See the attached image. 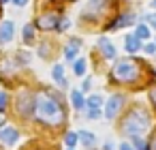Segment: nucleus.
Masks as SVG:
<instances>
[{"label": "nucleus", "mask_w": 156, "mask_h": 150, "mask_svg": "<svg viewBox=\"0 0 156 150\" xmlns=\"http://www.w3.org/2000/svg\"><path fill=\"white\" fill-rule=\"evenodd\" d=\"M58 146L60 148H71V150H79V133H77V129L69 126L66 131H62L58 135Z\"/></svg>", "instance_id": "15"}, {"label": "nucleus", "mask_w": 156, "mask_h": 150, "mask_svg": "<svg viewBox=\"0 0 156 150\" xmlns=\"http://www.w3.org/2000/svg\"><path fill=\"white\" fill-rule=\"evenodd\" d=\"M66 77V64L64 62H54L51 67H49V79H51V84H58L60 79H64Z\"/></svg>", "instance_id": "24"}, {"label": "nucleus", "mask_w": 156, "mask_h": 150, "mask_svg": "<svg viewBox=\"0 0 156 150\" xmlns=\"http://www.w3.org/2000/svg\"><path fill=\"white\" fill-rule=\"evenodd\" d=\"M96 150H98V148H96Z\"/></svg>", "instance_id": "44"}, {"label": "nucleus", "mask_w": 156, "mask_h": 150, "mask_svg": "<svg viewBox=\"0 0 156 150\" xmlns=\"http://www.w3.org/2000/svg\"><path fill=\"white\" fill-rule=\"evenodd\" d=\"M150 86H156V64L150 67Z\"/></svg>", "instance_id": "37"}, {"label": "nucleus", "mask_w": 156, "mask_h": 150, "mask_svg": "<svg viewBox=\"0 0 156 150\" xmlns=\"http://www.w3.org/2000/svg\"><path fill=\"white\" fill-rule=\"evenodd\" d=\"M11 0H0V7H5V5H9Z\"/></svg>", "instance_id": "40"}, {"label": "nucleus", "mask_w": 156, "mask_h": 150, "mask_svg": "<svg viewBox=\"0 0 156 150\" xmlns=\"http://www.w3.org/2000/svg\"><path fill=\"white\" fill-rule=\"evenodd\" d=\"M133 32H135V37H137V39H141L143 43H147V41H152V39H154V32H152V28H150L145 22H137V26L133 28Z\"/></svg>", "instance_id": "23"}, {"label": "nucleus", "mask_w": 156, "mask_h": 150, "mask_svg": "<svg viewBox=\"0 0 156 150\" xmlns=\"http://www.w3.org/2000/svg\"><path fill=\"white\" fill-rule=\"evenodd\" d=\"M11 103H13V92L7 88H0V114L11 118Z\"/></svg>", "instance_id": "22"}, {"label": "nucleus", "mask_w": 156, "mask_h": 150, "mask_svg": "<svg viewBox=\"0 0 156 150\" xmlns=\"http://www.w3.org/2000/svg\"><path fill=\"white\" fill-rule=\"evenodd\" d=\"M154 124H156V116L145 103V99H133L113 126L120 139H133V137H147Z\"/></svg>", "instance_id": "3"}, {"label": "nucleus", "mask_w": 156, "mask_h": 150, "mask_svg": "<svg viewBox=\"0 0 156 150\" xmlns=\"http://www.w3.org/2000/svg\"><path fill=\"white\" fill-rule=\"evenodd\" d=\"M118 150H135L128 139H118Z\"/></svg>", "instance_id": "35"}, {"label": "nucleus", "mask_w": 156, "mask_h": 150, "mask_svg": "<svg viewBox=\"0 0 156 150\" xmlns=\"http://www.w3.org/2000/svg\"><path fill=\"white\" fill-rule=\"evenodd\" d=\"M154 43H156V35H154Z\"/></svg>", "instance_id": "43"}, {"label": "nucleus", "mask_w": 156, "mask_h": 150, "mask_svg": "<svg viewBox=\"0 0 156 150\" xmlns=\"http://www.w3.org/2000/svg\"><path fill=\"white\" fill-rule=\"evenodd\" d=\"M139 22V13L137 11H130V9H124V11H118L111 15L109 22L103 24V32L109 35V32H118V30H126V28H135Z\"/></svg>", "instance_id": "8"}, {"label": "nucleus", "mask_w": 156, "mask_h": 150, "mask_svg": "<svg viewBox=\"0 0 156 150\" xmlns=\"http://www.w3.org/2000/svg\"><path fill=\"white\" fill-rule=\"evenodd\" d=\"M28 73L17 64V60L13 58V54H2L0 56V88L7 90H15V86H20Z\"/></svg>", "instance_id": "5"}, {"label": "nucleus", "mask_w": 156, "mask_h": 150, "mask_svg": "<svg viewBox=\"0 0 156 150\" xmlns=\"http://www.w3.org/2000/svg\"><path fill=\"white\" fill-rule=\"evenodd\" d=\"M81 118H83L86 122H101V120H103V112H101V109H86V112L81 114Z\"/></svg>", "instance_id": "28"}, {"label": "nucleus", "mask_w": 156, "mask_h": 150, "mask_svg": "<svg viewBox=\"0 0 156 150\" xmlns=\"http://www.w3.org/2000/svg\"><path fill=\"white\" fill-rule=\"evenodd\" d=\"M81 49H83V39L77 37V35H69L66 41L60 45V56L64 60V64H73L79 56H81Z\"/></svg>", "instance_id": "11"}, {"label": "nucleus", "mask_w": 156, "mask_h": 150, "mask_svg": "<svg viewBox=\"0 0 156 150\" xmlns=\"http://www.w3.org/2000/svg\"><path fill=\"white\" fill-rule=\"evenodd\" d=\"M98 150H118V141L113 137H107V139L101 141V148Z\"/></svg>", "instance_id": "32"}, {"label": "nucleus", "mask_w": 156, "mask_h": 150, "mask_svg": "<svg viewBox=\"0 0 156 150\" xmlns=\"http://www.w3.org/2000/svg\"><path fill=\"white\" fill-rule=\"evenodd\" d=\"M77 133H79V148L81 150H96L98 148V135L92 131V129H77Z\"/></svg>", "instance_id": "16"}, {"label": "nucleus", "mask_w": 156, "mask_h": 150, "mask_svg": "<svg viewBox=\"0 0 156 150\" xmlns=\"http://www.w3.org/2000/svg\"><path fill=\"white\" fill-rule=\"evenodd\" d=\"M30 133L26 131V126L9 120L2 129H0V150H20L22 146H26L30 141Z\"/></svg>", "instance_id": "6"}, {"label": "nucleus", "mask_w": 156, "mask_h": 150, "mask_svg": "<svg viewBox=\"0 0 156 150\" xmlns=\"http://www.w3.org/2000/svg\"><path fill=\"white\" fill-rule=\"evenodd\" d=\"M94 52H96V56H98V60L103 62V64H111L113 60H118L120 56H118V47H115V43L107 37V35H101L98 39H96V43H94Z\"/></svg>", "instance_id": "10"}, {"label": "nucleus", "mask_w": 156, "mask_h": 150, "mask_svg": "<svg viewBox=\"0 0 156 150\" xmlns=\"http://www.w3.org/2000/svg\"><path fill=\"white\" fill-rule=\"evenodd\" d=\"M130 94L124 90H111L105 99V107H103V120L109 124H115L120 120V116L126 112V107L130 105Z\"/></svg>", "instance_id": "7"}, {"label": "nucleus", "mask_w": 156, "mask_h": 150, "mask_svg": "<svg viewBox=\"0 0 156 150\" xmlns=\"http://www.w3.org/2000/svg\"><path fill=\"white\" fill-rule=\"evenodd\" d=\"M143 94H145V103L150 105V109H152L154 116H156V86H150Z\"/></svg>", "instance_id": "29"}, {"label": "nucleus", "mask_w": 156, "mask_h": 150, "mask_svg": "<svg viewBox=\"0 0 156 150\" xmlns=\"http://www.w3.org/2000/svg\"><path fill=\"white\" fill-rule=\"evenodd\" d=\"M20 150H58V146H54L49 139H43V137H32L26 146H22Z\"/></svg>", "instance_id": "21"}, {"label": "nucleus", "mask_w": 156, "mask_h": 150, "mask_svg": "<svg viewBox=\"0 0 156 150\" xmlns=\"http://www.w3.org/2000/svg\"><path fill=\"white\" fill-rule=\"evenodd\" d=\"M34 52H37V56H39L43 62H51V64H54V62H58L60 47H56V43L49 41V39H41V41L37 43Z\"/></svg>", "instance_id": "12"}, {"label": "nucleus", "mask_w": 156, "mask_h": 150, "mask_svg": "<svg viewBox=\"0 0 156 150\" xmlns=\"http://www.w3.org/2000/svg\"><path fill=\"white\" fill-rule=\"evenodd\" d=\"M105 99H107V94L105 92H90L88 94V109H101L103 112V107H105Z\"/></svg>", "instance_id": "25"}, {"label": "nucleus", "mask_w": 156, "mask_h": 150, "mask_svg": "<svg viewBox=\"0 0 156 150\" xmlns=\"http://www.w3.org/2000/svg\"><path fill=\"white\" fill-rule=\"evenodd\" d=\"M145 24L152 28V32L156 35V11H150V13H145Z\"/></svg>", "instance_id": "33"}, {"label": "nucleus", "mask_w": 156, "mask_h": 150, "mask_svg": "<svg viewBox=\"0 0 156 150\" xmlns=\"http://www.w3.org/2000/svg\"><path fill=\"white\" fill-rule=\"evenodd\" d=\"M150 62L141 56H120L105 69V84L109 90L145 92L150 88Z\"/></svg>", "instance_id": "2"}, {"label": "nucleus", "mask_w": 156, "mask_h": 150, "mask_svg": "<svg viewBox=\"0 0 156 150\" xmlns=\"http://www.w3.org/2000/svg\"><path fill=\"white\" fill-rule=\"evenodd\" d=\"M28 2H30V0H11V5H13V7H17V9H26V7H28Z\"/></svg>", "instance_id": "36"}, {"label": "nucleus", "mask_w": 156, "mask_h": 150, "mask_svg": "<svg viewBox=\"0 0 156 150\" xmlns=\"http://www.w3.org/2000/svg\"><path fill=\"white\" fill-rule=\"evenodd\" d=\"M13 92V103H11V120L30 129L32 124V114H34V99H37V82L24 79L20 86H15Z\"/></svg>", "instance_id": "4"}, {"label": "nucleus", "mask_w": 156, "mask_h": 150, "mask_svg": "<svg viewBox=\"0 0 156 150\" xmlns=\"http://www.w3.org/2000/svg\"><path fill=\"white\" fill-rule=\"evenodd\" d=\"M147 150H156V124L147 133Z\"/></svg>", "instance_id": "34"}, {"label": "nucleus", "mask_w": 156, "mask_h": 150, "mask_svg": "<svg viewBox=\"0 0 156 150\" xmlns=\"http://www.w3.org/2000/svg\"><path fill=\"white\" fill-rule=\"evenodd\" d=\"M150 9H152V11H156V0H150Z\"/></svg>", "instance_id": "39"}, {"label": "nucleus", "mask_w": 156, "mask_h": 150, "mask_svg": "<svg viewBox=\"0 0 156 150\" xmlns=\"http://www.w3.org/2000/svg\"><path fill=\"white\" fill-rule=\"evenodd\" d=\"M13 58L17 60V64H20L26 73H30V64H32V49H28V47H20V49H15V52H13Z\"/></svg>", "instance_id": "20"}, {"label": "nucleus", "mask_w": 156, "mask_h": 150, "mask_svg": "<svg viewBox=\"0 0 156 150\" xmlns=\"http://www.w3.org/2000/svg\"><path fill=\"white\" fill-rule=\"evenodd\" d=\"M9 120H11L9 116H5V114H0V129H2V126H5V124H7Z\"/></svg>", "instance_id": "38"}, {"label": "nucleus", "mask_w": 156, "mask_h": 150, "mask_svg": "<svg viewBox=\"0 0 156 150\" xmlns=\"http://www.w3.org/2000/svg\"><path fill=\"white\" fill-rule=\"evenodd\" d=\"M128 141L133 144L135 150H147V137H133V139H128Z\"/></svg>", "instance_id": "31"}, {"label": "nucleus", "mask_w": 156, "mask_h": 150, "mask_svg": "<svg viewBox=\"0 0 156 150\" xmlns=\"http://www.w3.org/2000/svg\"><path fill=\"white\" fill-rule=\"evenodd\" d=\"M71 26H73L71 17L62 13V17H60V24H58V32H56V35H66V32L71 30Z\"/></svg>", "instance_id": "30"}, {"label": "nucleus", "mask_w": 156, "mask_h": 150, "mask_svg": "<svg viewBox=\"0 0 156 150\" xmlns=\"http://www.w3.org/2000/svg\"><path fill=\"white\" fill-rule=\"evenodd\" d=\"M86 97L90 94V92H94V75H86L83 79H79V86H77Z\"/></svg>", "instance_id": "26"}, {"label": "nucleus", "mask_w": 156, "mask_h": 150, "mask_svg": "<svg viewBox=\"0 0 156 150\" xmlns=\"http://www.w3.org/2000/svg\"><path fill=\"white\" fill-rule=\"evenodd\" d=\"M122 47H124V54L126 56H139L141 49H143V41L135 37V32H126L124 39H122Z\"/></svg>", "instance_id": "14"}, {"label": "nucleus", "mask_w": 156, "mask_h": 150, "mask_svg": "<svg viewBox=\"0 0 156 150\" xmlns=\"http://www.w3.org/2000/svg\"><path fill=\"white\" fill-rule=\"evenodd\" d=\"M141 54H143V58H145V60H156V43H154V39H152V41H147V43H143Z\"/></svg>", "instance_id": "27"}, {"label": "nucleus", "mask_w": 156, "mask_h": 150, "mask_svg": "<svg viewBox=\"0 0 156 150\" xmlns=\"http://www.w3.org/2000/svg\"><path fill=\"white\" fill-rule=\"evenodd\" d=\"M62 11L60 9H49V11H41L34 17V26L39 32L43 35H56L58 32V24H60Z\"/></svg>", "instance_id": "9"}, {"label": "nucleus", "mask_w": 156, "mask_h": 150, "mask_svg": "<svg viewBox=\"0 0 156 150\" xmlns=\"http://www.w3.org/2000/svg\"><path fill=\"white\" fill-rule=\"evenodd\" d=\"M58 2H77V0H58Z\"/></svg>", "instance_id": "41"}, {"label": "nucleus", "mask_w": 156, "mask_h": 150, "mask_svg": "<svg viewBox=\"0 0 156 150\" xmlns=\"http://www.w3.org/2000/svg\"><path fill=\"white\" fill-rule=\"evenodd\" d=\"M15 41V22L13 20H0V45H11Z\"/></svg>", "instance_id": "18"}, {"label": "nucleus", "mask_w": 156, "mask_h": 150, "mask_svg": "<svg viewBox=\"0 0 156 150\" xmlns=\"http://www.w3.org/2000/svg\"><path fill=\"white\" fill-rule=\"evenodd\" d=\"M71 105L64 92L54 88L51 84L37 82V99H34V114H32V124L43 139H58L62 131L71 126Z\"/></svg>", "instance_id": "1"}, {"label": "nucleus", "mask_w": 156, "mask_h": 150, "mask_svg": "<svg viewBox=\"0 0 156 150\" xmlns=\"http://www.w3.org/2000/svg\"><path fill=\"white\" fill-rule=\"evenodd\" d=\"M58 150H71V148H60V146H58Z\"/></svg>", "instance_id": "42"}, {"label": "nucleus", "mask_w": 156, "mask_h": 150, "mask_svg": "<svg viewBox=\"0 0 156 150\" xmlns=\"http://www.w3.org/2000/svg\"><path fill=\"white\" fill-rule=\"evenodd\" d=\"M71 75L77 77V79H83L86 75H90V62L86 56H79L73 64H71Z\"/></svg>", "instance_id": "19"}, {"label": "nucleus", "mask_w": 156, "mask_h": 150, "mask_svg": "<svg viewBox=\"0 0 156 150\" xmlns=\"http://www.w3.org/2000/svg\"><path fill=\"white\" fill-rule=\"evenodd\" d=\"M22 43H24V47H28V49L37 47V43H39V30H37L34 22H26V24L22 26Z\"/></svg>", "instance_id": "17"}, {"label": "nucleus", "mask_w": 156, "mask_h": 150, "mask_svg": "<svg viewBox=\"0 0 156 150\" xmlns=\"http://www.w3.org/2000/svg\"><path fill=\"white\" fill-rule=\"evenodd\" d=\"M66 99H69V105H71V112L75 114V116H81L86 109H88V97L75 86V88H71V92L66 94Z\"/></svg>", "instance_id": "13"}]
</instances>
